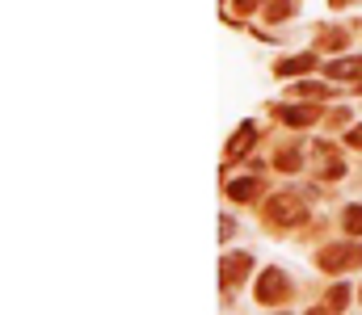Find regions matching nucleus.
<instances>
[{"mask_svg": "<svg viewBox=\"0 0 362 315\" xmlns=\"http://www.w3.org/2000/svg\"><path fill=\"white\" fill-rule=\"evenodd\" d=\"M286 13H291V0H270V5H266V17L270 21H282Z\"/></svg>", "mask_w": 362, "mask_h": 315, "instance_id": "nucleus-11", "label": "nucleus"}, {"mask_svg": "<svg viewBox=\"0 0 362 315\" xmlns=\"http://www.w3.org/2000/svg\"><path fill=\"white\" fill-rule=\"evenodd\" d=\"M324 47H333V51L346 47V34H341V30H328V34H324Z\"/></svg>", "mask_w": 362, "mask_h": 315, "instance_id": "nucleus-15", "label": "nucleus"}, {"mask_svg": "<svg viewBox=\"0 0 362 315\" xmlns=\"http://www.w3.org/2000/svg\"><path fill=\"white\" fill-rule=\"evenodd\" d=\"M341 223H346V231H350V235H362V206H350Z\"/></svg>", "mask_w": 362, "mask_h": 315, "instance_id": "nucleus-10", "label": "nucleus"}, {"mask_svg": "<svg viewBox=\"0 0 362 315\" xmlns=\"http://www.w3.org/2000/svg\"><path fill=\"white\" fill-rule=\"evenodd\" d=\"M278 118H282L286 126H312V122H316L320 114L312 110V105H286V110H282Z\"/></svg>", "mask_w": 362, "mask_h": 315, "instance_id": "nucleus-7", "label": "nucleus"}, {"mask_svg": "<svg viewBox=\"0 0 362 315\" xmlns=\"http://www.w3.org/2000/svg\"><path fill=\"white\" fill-rule=\"evenodd\" d=\"M328 76H333V80H354L362 89V59H337V63H328Z\"/></svg>", "mask_w": 362, "mask_h": 315, "instance_id": "nucleus-5", "label": "nucleus"}, {"mask_svg": "<svg viewBox=\"0 0 362 315\" xmlns=\"http://www.w3.org/2000/svg\"><path fill=\"white\" fill-rule=\"evenodd\" d=\"M299 93H304V97H328V84H316V80H312V84H299Z\"/></svg>", "mask_w": 362, "mask_h": 315, "instance_id": "nucleus-14", "label": "nucleus"}, {"mask_svg": "<svg viewBox=\"0 0 362 315\" xmlns=\"http://www.w3.org/2000/svg\"><path fill=\"white\" fill-rule=\"evenodd\" d=\"M253 139H257V126L253 122H240V130H236V139H232V143H227V156H240L249 143H253Z\"/></svg>", "mask_w": 362, "mask_h": 315, "instance_id": "nucleus-9", "label": "nucleus"}, {"mask_svg": "<svg viewBox=\"0 0 362 315\" xmlns=\"http://www.w3.org/2000/svg\"><path fill=\"white\" fill-rule=\"evenodd\" d=\"M257 9V0H236V13H253Z\"/></svg>", "mask_w": 362, "mask_h": 315, "instance_id": "nucleus-17", "label": "nucleus"}, {"mask_svg": "<svg viewBox=\"0 0 362 315\" xmlns=\"http://www.w3.org/2000/svg\"><path fill=\"white\" fill-rule=\"evenodd\" d=\"M312 67H316V55H291V59H282V63L274 67V72L286 80V76H304V72H312Z\"/></svg>", "mask_w": 362, "mask_h": 315, "instance_id": "nucleus-6", "label": "nucleus"}, {"mask_svg": "<svg viewBox=\"0 0 362 315\" xmlns=\"http://www.w3.org/2000/svg\"><path fill=\"white\" fill-rule=\"evenodd\" d=\"M257 177H240V181H232V185H227V198H232V202H253L257 198Z\"/></svg>", "mask_w": 362, "mask_h": 315, "instance_id": "nucleus-8", "label": "nucleus"}, {"mask_svg": "<svg viewBox=\"0 0 362 315\" xmlns=\"http://www.w3.org/2000/svg\"><path fill=\"white\" fill-rule=\"evenodd\" d=\"M286 290H291V282H286L282 269H261V277H257V303L274 307V303L286 299Z\"/></svg>", "mask_w": 362, "mask_h": 315, "instance_id": "nucleus-3", "label": "nucleus"}, {"mask_svg": "<svg viewBox=\"0 0 362 315\" xmlns=\"http://www.w3.org/2000/svg\"><path fill=\"white\" fill-rule=\"evenodd\" d=\"M350 303V286H333V290H328V307H333V311H341Z\"/></svg>", "mask_w": 362, "mask_h": 315, "instance_id": "nucleus-12", "label": "nucleus"}, {"mask_svg": "<svg viewBox=\"0 0 362 315\" xmlns=\"http://www.w3.org/2000/svg\"><path fill=\"white\" fill-rule=\"evenodd\" d=\"M278 168L282 172H295V168H299V152H282L278 156Z\"/></svg>", "mask_w": 362, "mask_h": 315, "instance_id": "nucleus-13", "label": "nucleus"}, {"mask_svg": "<svg viewBox=\"0 0 362 315\" xmlns=\"http://www.w3.org/2000/svg\"><path fill=\"white\" fill-rule=\"evenodd\" d=\"M346 143H350V148H362V126H354V130L346 135Z\"/></svg>", "mask_w": 362, "mask_h": 315, "instance_id": "nucleus-16", "label": "nucleus"}, {"mask_svg": "<svg viewBox=\"0 0 362 315\" xmlns=\"http://www.w3.org/2000/svg\"><path fill=\"white\" fill-rule=\"evenodd\" d=\"M362 265V244H333V248H320V269L328 273H341Z\"/></svg>", "mask_w": 362, "mask_h": 315, "instance_id": "nucleus-1", "label": "nucleus"}, {"mask_svg": "<svg viewBox=\"0 0 362 315\" xmlns=\"http://www.w3.org/2000/svg\"><path fill=\"white\" fill-rule=\"evenodd\" d=\"M304 215H308V206L295 198V194H278V198H270V206H266V219H270V223H304Z\"/></svg>", "mask_w": 362, "mask_h": 315, "instance_id": "nucleus-2", "label": "nucleus"}, {"mask_svg": "<svg viewBox=\"0 0 362 315\" xmlns=\"http://www.w3.org/2000/svg\"><path fill=\"white\" fill-rule=\"evenodd\" d=\"M249 265H253V257H245V253L223 257V261H219V282H223L227 290L240 286V282H245V273H249Z\"/></svg>", "mask_w": 362, "mask_h": 315, "instance_id": "nucleus-4", "label": "nucleus"}]
</instances>
